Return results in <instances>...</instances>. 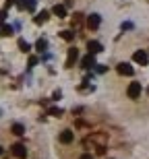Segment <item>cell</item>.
Returning <instances> with one entry per match:
<instances>
[{"label": "cell", "instance_id": "obj_1", "mask_svg": "<svg viewBox=\"0 0 149 159\" xmlns=\"http://www.w3.org/2000/svg\"><path fill=\"white\" fill-rule=\"evenodd\" d=\"M133 60H135L137 64H141V66H147V62H149V54L145 52V50H137V52L133 54Z\"/></svg>", "mask_w": 149, "mask_h": 159}, {"label": "cell", "instance_id": "obj_2", "mask_svg": "<svg viewBox=\"0 0 149 159\" xmlns=\"http://www.w3.org/2000/svg\"><path fill=\"white\" fill-rule=\"evenodd\" d=\"M141 91H143L141 83H131V85H128V89H126V93H128V97H131V99H137L139 95H141Z\"/></svg>", "mask_w": 149, "mask_h": 159}, {"label": "cell", "instance_id": "obj_3", "mask_svg": "<svg viewBox=\"0 0 149 159\" xmlns=\"http://www.w3.org/2000/svg\"><path fill=\"white\" fill-rule=\"evenodd\" d=\"M116 70H118V75H122V77H131L133 72H135V68H133L128 62H120V64L116 66Z\"/></svg>", "mask_w": 149, "mask_h": 159}, {"label": "cell", "instance_id": "obj_4", "mask_svg": "<svg viewBox=\"0 0 149 159\" xmlns=\"http://www.w3.org/2000/svg\"><path fill=\"white\" fill-rule=\"evenodd\" d=\"M100 23H101V17L97 15V12H93V15L87 17V27H89L91 31H95L97 27H100Z\"/></svg>", "mask_w": 149, "mask_h": 159}, {"label": "cell", "instance_id": "obj_5", "mask_svg": "<svg viewBox=\"0 0 149 159\" xmlns=\"http://www.w3.org/2000/svg\"><path fill=\"white\" fill-rule=\"evenodd\" d=\"M77 58H79V50H77V48H71V50H68V56H66V68L75 66Z\"/></svg>", "mask_w": 149, "mask_h": 159}, {"label": "cell", "instance_id": "obj_6", "mask_svg": "<svg viewBox=\"0 0 149 159\" xmlns=\"http://www.w3.org/2000/svg\"><path fill=\"white\" fill-rule=\"evenodd\" d=\"M11 151H12V155H15V157H19V159H25V155H27V149H25L23 145H21V143L12 145Z\"/></svg>", "mask_w": 149, "mask_h": 159}, {"label": "cell", "instance_id": "obj_7", "mask_svg": "<svg viewBox=\"0 0 149 159\" xmlns=\"http://www.w3.org/2000/svg\"><path fill=\"white\" fill-rule=\"evenodd\" d=\"M81 66H83V68H93V66H95L93 54H87V56H83V58H81Z\"/></svg>", "mask_w": 149, "mask_h": 159}, {"label": "cell", "instance_id": "obj_8", "mask_svg": "<svg viewBox=\"0 0 149 159\" xmlns=\"http://www.w3.org/2000/svg\"><path fill=\"white\" fill-rule=\"evenodd\" d=\"M87 50H89V54H100L104 48H101L100 41H89V43H87Z\"/></svg>", "mask_w": 149, "mask_h": 159}, {"label": "cell", "instance_id": "obj_9", "mask_svg": "<svg viewBox=\"0 0 149 159\" xmlns=\"http://www.w3.org/2000/svg\"><path fill=\"white\" fill-rule=\"evenodd\" d=\"M60 143H64V145L72 143V130H62L60 132Z\"/></svg>", "mask_w": 149, "mask_h": 159}, {"label": "cell", "instance_id": "obj_10", "mask_svg": "<svg viewBox=\"0 0 149 159\" xmlns=\"http://www.w3.org/2000/svg\"><path fill=\"white\" fill-rule=\"evenodd\" d=\"M52 12L56 15V17H60V19H64L66 17V6H62V4H56L52 8Z\"/></svg>", "mask_w": 149, "mask_h": 159}, {"label": "cell", "instance_id": "obj_11", "mask_svg": "<svg viewBox=\"0 0 149 159\" xmlns=\"http://www.w3.org/2000/svg\"><path fill=\"white\" fill-rule=\"evenodd\" d=\"M48 17H50V12H48V11H42V12H40V15L35 17V23H37V25L46 23V21H48Z\"/></svg>", "mask_w": 149, "mask_h": 159}, {"label": "cell", "instance_id": "obj_12", "mask_svg": "<svg viewBox=\"0 0 149 159\" xmlns=\"http://www.w3.org/2000/svg\"><path fill=\"white\" fill-rule=\"evenodd\" d=\"M12 134H17V136H21V134H23V132H25V126H23V124H12Z\"/></svg>", "mask_w": 149, "mask_h": 159}, {"label": "cell", "instance_id": "obj_13", "mask_svg": "<svg viewBox=\"0 0 149 159\" xmlns=\"http://www.w3.org/2000/svg\"><path fill=\"white\" fill-rule=\"evenodd\" d=\"M60 37H62V39H66V41H71L72 37H75V33H72L71 29H64V31H60Z\"/></svg>", "mask_w": 149, "mask_h": 159}, {"label": "cell", "instance_id": "obj_14", "mask_svg": "<svg viewBox=\"0 0 149 159\" xmlns=\"http://www.w3.org/2000/svg\"><path fill=\"white\" fill-rule=\"evenodd\" d=\"M0 33H2L4 37L12 35V27H11V25H2V27H0Z\"/></svg>", "mask_w": 149, "mask_h": 159}, {"label": "cell", "instance_id": "obj_15", "mask_svg": "<svg viewBox=\"0 0 149 159\" xmlns=\"http://www.w3.org/2000/svg\"><path fill=\"white\" fill-rule=\"evenodd\" d=\"M19 48H21V52H29V50H31V46L25 39H19Z\"/></svg>", "mask_w": 149, "mask_h": 159}, {"label": "cell", "instance_id": "obj_16", "mask_svg": "<svg viewBox=\"0 0 149 159\" xmlns=\"http://www.w3.org/2000/svg\"><path fill=\"white\" fill-rule=\"evenodd\" d=\"M46 46H48V43H46V39H37L35 50H37V52H44V50H46Z\"/></svg>", "mask_w": 149, "mask_h": 159}, {"label": "cell", "instance_id": "obj_17", "mask_svg": "<svg viewBox=\"0 0 149 159\" xmlns=\"http://www.w3.org/2000/svg\"><path fill=\"white\" fill-rule=\"evenodd\" d=\"M25 8H27V11H35V0H27V2H25Z\"/></svg>", "mask_w": 149, "mask_h": 159}, {"label": "cell", "instance_id": "obj_18", "mask_svg": "<svg viewBox=\"0 0 149 159\" xmlns=\"http://www.w3.org/2000/svg\"><path fill=\"white\" fill-rule=\"evenodd\" d=\"M50 114H52V116H62V110H58V107H52V110H50Z\"/></svg>", "mask_w": 149, "mask_h": 159}, {"label": "cell", "instance_id": "obj_19", "mask_svg": "<svg viewBox=\"0 0 149 159\" xmlns=\"http://www.w3.org/2000/svg\"><path fill=\"white\" fill-rule=\"evenodd\" d=\"M27 64H29V68H31V66H35V64H37V58H35V56H31V58H29V62H27Z\"/></svg>", "mask_w": 149, "mask_h": 159}, {"label": "cell", "instance_id": "obj_20", "mask_svg": "<svg viewBox=\"0 0 149 159\" xmlns=\"http://www.w3.org/2000/svg\"><path fill=\"white\" fill-rule=\"evenodd\" d=\"M97 66V72H106V66H104V64H95Z\"/></svg>", "mask_w": 149, "mask_h": 159}, {"label": "cell", "instance_id": "obj_21", "mask_svg": "<svg viewBox=\"0 0 149 159\" xmlns=\"http://www.w3.org/2000/svg\"><path fill=\"white\" fill-rule=\"evenodd\" d=\"M4 19H6V11H0V23H2Z\"/></svg>", "mask_w": 149, "mask_h": 159}, {"label": "cell", "instance_id": "obj_22", "mask_svg": "<svg viewBox=\"0 0 149 159\" xmlns=\"http://www.w3.org/2000/svg\"><path fill=\"white\" fill-rule=\"evenodd\" d=\"M81 159H93L91 155H81Z\"/></svg>", "mask_w": 149, "mask_h": 159}, {"label": "cell", "instance_id": "obj_23", "mask_svg": "<svg viewBox=\"0 0 149 159\" xmlns=\"http://www.w3.org/2000/svg\"><path fill=\"white\" fill-rule=\"evenodd\" d=\"M0 155H2V147H0Z\"/></svg>", "mask_w": 149, "mask_h": 159}]
</instances>
